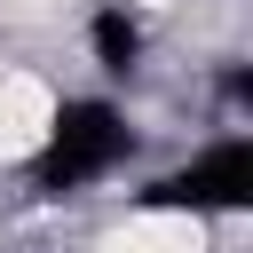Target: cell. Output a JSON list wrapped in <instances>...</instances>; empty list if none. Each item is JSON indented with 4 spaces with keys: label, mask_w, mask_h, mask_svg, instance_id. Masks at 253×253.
I'll list each match as a JSON object with an SVG mask.
<instances>
[{
    "label": "cell",
    "mask_w": 253,
    "mask_h": 253,
    "mask_svg": "<svg viewBox=\"0 0 253 253\" xmlns=\"http://www.w3.org/2000/svg\"><path fill=\"white\" fill-rule=\"evenodd\" d=\"M253 206V134L221 126L213 142H198L182 166L150 174L134 190V213H190V221H237Z\"/></svg>",
    "instance_id": "cell-2"
},
{
    "label": "cell",
    "mask_w": 253,
    "mask_h": 253,
    "mask_svg": "<svg viewBox=\"0 0 253 253\" xmlns=\"http://www.w3.org/2000/svg\"><path fill=\"white\" fill-rule=\"evenodd\" d=\"M87 55H95V71H103V79H134V71H142V55H150V24H142V8L103 0V8L87 16Z\"/></svg>",
    "instance_id": "cell-3"
},
{
    "label": "cell",
    "mask_w": 253,
    "mask_h": 253,
    "mask_svg": "<svg viewBox=\"0 0 253 253\" xmlns=\"http://www.w3.org/2000/svg\"><path fill=\"white\" fill-rule=\"evenodd\" d=\"M134 158H142V126H134V111L119 95H63L47 111L32 158H24V182H32V198L71 206V198L119 182Z\"/></svg>",
    "instance_id": "cell-1"
}]
</instances>
